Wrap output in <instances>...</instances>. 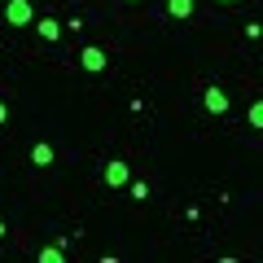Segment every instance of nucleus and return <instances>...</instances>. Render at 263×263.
Returning a JSON list of instances; mask_svg holds the SVG:
<instances>
[{
  "instance_id": "0eeeda50",
  "label": "nucleus",
  "mask_w": 263,
  "mask_h": 263,
  "mask_svg": "<svg viewBox=\"0 0 263 263\" xmlns=\"http://www.w3.org/2000/svg\"><path fill=\"white\" fill-rule=\"evenodd\" d=\"M193 9H197L193 0H167V13H171V18H180V22L193 18Z\"/></svg>"
},
{
  "instance_id": "f8f14e48",
  "label": "nucleus",
  "mask_w": 263,
  "mask_h": 263,
  "mask_svg": "<svg viewBox=\"0 0 263 263\" xmlns=\"http://www.w3.org/2000/svg\"><path fill=\"white\" fill-rule=\"evenodd\" d=\"M0 123H9V101L0 97Z\"/></svg>"
},
{
  "instance_id": "f03ea898",
  "label": "nucleus",
  "mask_w": 263,
  "mask_h": 263,
  "mask_svg": "<svg viewBox=\"0 0 263 263\" xmlns=\"http://www.w3.org/2000/svg\"><path fill=\"white\" fill-rule=\"evenodd\" d=\"M101 180L110 189H123V184H132V167L123 158H110V162H105V171H101Z\"/></svg>"
},
{
  "instance_id": "f257e3e1",
  "label": "nucleus",
  "mask_w": 263,
  "mask_h": 263,
  "mask_svg": "<svg viewBox=\"0 0 263 263\" xmlns=\"http://www.w3.org/2000/svg\"><path fill=\"white\" fill-rule=\"evenodd\" d=\"M5 22H9V27H31V22H35L31 0H5Z\"/></svg>"
},
{
  "instance_id": "dca6fc26",
  "label": "nucleus",
  "mask_w": 263,
  "mask_h": 263,
  "mask_svg": "<svg viewBox=\"0 0 263 263\" xmlns=\"http://www.w3.org/2000/svg\"><path fill=\"white\" fill-rule=\"evenodd\" d=\"M127 5H132V0H127Z\"/></svg>"
},
{
  "instance_id": "7ed1b4c3",
  "label": "nucleus",
  "mask_w": 263,
  "mask_h": 263,
  "mask_svg": "<svg viewBox=\"0 0 263 263\" xmlns=\"http://www.w3.org/2000/svg\"><path fill=\"white\" fill-rule=\"evenodd\" d=\"M79 66H84L88 75H101L105 66H110V57H105V48H97V44H88L84 53H79Z\"/></svg>"
},
{
  "instance_id": "4468645a",
  "label": "nucleus",
  "mask_w": 263,
  "mask_h": 263,
  "mask_svg": "<svg viewBox=\"0 0 263 263\" xmlns=\"http://www.w3.org/2000/svg\"><path fill=\"white\" fill-rule=\"evenodd\" d=\"M219 5H233V0H219Z\"/></svg>"
},
{
  "instance_id": "423d86ee",
  "label": "nucleus",
  "mask_w": 263,
  "mask_h": 263,
  "mask_svg": "<svg viewBox=\"0 0 263 263\" xmlns=\"http://www.w3.org/2000/svg\"><path fill=\"white\" fill-rule=\"evenodd\" d=\"M53 158H57V149L48 141H35L31 145V162H35V167H53Z\"/></svg>"
},
{
  "instance_id": "9d476101",
  "label": "nucleus",
  "mask_w": 263,
  "mask_h": 263,
  "mask_svg": "<svg viewBox=\"0 0 263 263\" xmlns=\"http://www.w3.org/2000/svg\"><path fill=\"white\" fill-rule=\"evenodd\" d=\"M127 189H132V197H136V202H141V197H149V184H145V180H132Z\"/></svg>"
},
{
  "instance_id": "9b49d317",
  "label": "nucleus",
  "mask_w": 263,
  "mask_h": 263,
  "mask_svg": "<svg viewBox=\"0 0 263 263\" xmlns=\"http://www.w3.org/2000/svg\"><path fill=\"white\" fill-rule=\"evenodd\" d=\"M241 31H246V40H263V27H259V22H246Z\"/></svg>"
},
{
  "instance_id": "20e7f679",
  "label": "nucleus",
  "mask_w": 263,
  "mask_h": 263,
  "mask_svg": "<svg viewBox=\"0 0 263 263\" xmlns=\"http://www.w3.org/2000/svg\"><path fill=\"white\" fill-rule=\"evenodd\" d=\"M202 105H206L211 114H228V105H233V101H228V92H224L219 84H211L206 92H202Z\"/></svg>"
},
{
  "instance_id": "39448f33",
  "label": "nucleus",
  "mask_w": 263,
  "mask_h": 263,
  "mask_svg": "<svg viewBox=\"0 0 263 263\" xmlns=\"http://www.w3.org/2000/svg\"><path fill=\"white\" fill-rule=\"evenodd\" d=\"M35 31L44 35V44H57V40H62V31H66V22H57V18H40Z\"/></svg>"
},
{
  "instance_id": "6e6552de",
  "label": "nucleus",
  "mask_w": 263,
  "mask_h": 263,
  "mask_svg": "<svg viewBox=\"0 0 263 263\" xmlns=\"http://www.w3.org/2000/svg\"><path fill=\"white\" fill-rule=\"evenodd\" d=\"M246 123H250L254 132H263V97H254V101H250V110H246Z\"/></svg>"
},
{
  "instance_id": "ddd939ff",
  "label": "nucleus",
  "mask_w": 263,
  "mask_h": 263,
  "mask_svg": "<svg viewBox=\"0 0 263 263\" xmlns=\"http://www.w3.org/2000/svg\"><path fill=\"white\" fill-rule=\"evenodd\" d=\"M5 233H9V228H5V219H0V237H5Z\"/></svg>"
},
{
  "instance_id": "1a4fd4ad",
  "label": "nucleus",
  "mask_w": 263,
  "mask_h": 263,
  "mask_svg": "<svg viewBox=\"0 0 263 263\" xmlns=\"http://www.w3.org/2000/svg\"><path fill=\"white\" fill-rule=\"evenodd\" d=\"M62 259H66L62 246H44V250H40V263H62Z\"/></svg>"
},
{
  "instance_id": "2eb2a0df",
  "label": "nucleus",
  "mask_w": 263,
  "mask_h": 263,
  "mask_svg": "<svg viewBox=\"0 0 263 263\" xmlns=\"http://www.w3.org/2000/svg\"><path fill=\"white\" fill-rule=\"evenodd\" d=\"M0 5H5V0H0Z\"/></svg>"
}]
</instances>
